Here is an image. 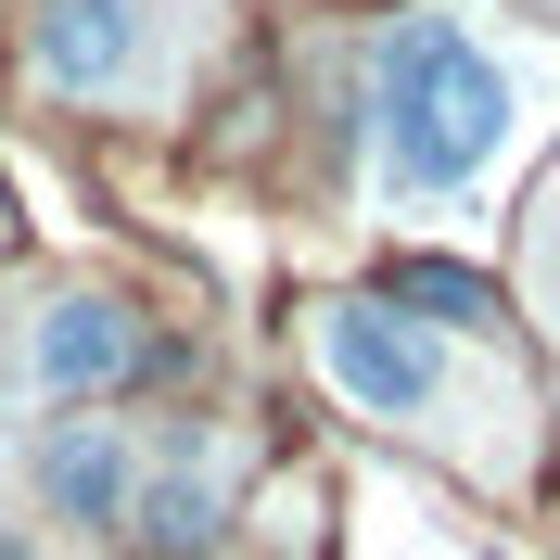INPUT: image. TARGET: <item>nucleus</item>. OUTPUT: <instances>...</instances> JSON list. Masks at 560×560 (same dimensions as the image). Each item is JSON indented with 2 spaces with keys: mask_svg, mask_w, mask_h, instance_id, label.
Masks as SVG:
<instances>
[{
  "mask_svg": "<svg viewBox=\"0 0 560 560\" xmlns=\"http://www.w3.org/2000/svg\"><path fill=\"white\" fill-rule=\"evenodd\" d=\"M318 370L357 395L370 420H433L446 408V345L395 306H331L318 318Z\"/></svg>",
  "mask_w": 560,
  "mask_h": 560,
  "instance_id": "f03ea898",
  "label": "nucleus"
},
{
  "mask_svg": "<svg viewBox=\"0 0 560 560\" xmlns=\"http://www.w3.org/2000/svg\"><path fill=\"white\" fill-rule=\"evenodd\" d=\"M0 560H38V548H26V535H0Z\"/></svg>",
  "mask_w": 560,
  "mask_h": 560,
  "instance_id": "0eeeda50",
  "label": "nucleus"
},
{
  "mask_svg": "<svg viewBox=\"0 0 560 560\" xmlns=\"http://www.w3.org/2000/svg\"><path fill=\"white\" fill-rule=\"evenodd\" d=\"M370 115H383V178L395 191H471V178L510 153L523 128V90L471 26L446 13H408L370 65Z\"/></svg>",
  "mask_w": 560,
  "mask_h": 560,
  "instance_id": "f257e3e1",
  "label": "nucleus"
},
{
  "mask_svg": "<svg viewBox=\"0 0 560 560\" xmlns=\"http://www.w3.org/2000/svg\"><path fill=\"white\" fill-rule=\"evenodd\" d=\"M38 497H51L65 523H128V497H140V458L115 446L103 420H65V433L38 446Z\"/></svg>",
  "mask_w": 560,
  "mask_h": 560,
  "instance_id": "39448f33",
  "label": "nucleus"
},
{
  "mask_svg": "<svg viewBox=\"0 0 560 560\" xmlns=\"http://www.w3.org/2000/svg\"><path fill=\"white\" fill-rule=\"evenodd\" d=\"M26 65L51 77V90H115V77L140 65V0H38Z\"/></svg>",
  "mask_w": 560,
  "mask_h": 560,
  "instance_id": "7ed1b4c3",
  "label": "nucleus"
},
{
  "mask_svg": "<svg viewBox=\"0 0 560 560\" xmlns=\"http://www.w3.org/2000/svg\"><path fill=\"white\" fill-rule=\"evenodd\" d=\"M26 370H38L51 395H103V383H128V370H140V318L103 306V293H65V306L26 331Z\"/></svg>",
  "mask_w": 560,
  "mask_h": 560,
  "instance_id": "20e7f679",
  "label": "nucleus"
},
{
  "mask_svg": "<svg viewBox=\"0 0 560 560\" xmlns=\"http://www.w3.org/2000/svg\"><path fill=\"white\" fill-rule=\"evenodd\" d=\"M217 510H230V485H217V458H166V471H153V485L128 497V535H153L166 560H191V548L217 535Z\"/></svg>",
  "mask_w": 560,
  "mask_h": 560,
  "instance_id": "423d86ee",
  "label": "nucleus"
}]
</instances>
